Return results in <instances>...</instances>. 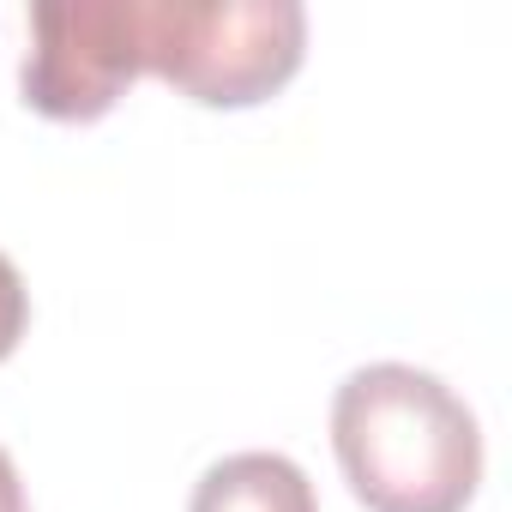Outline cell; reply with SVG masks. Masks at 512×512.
<instances>
[{
    "label": "cell",
    "mask_w": 512,
    "mask_h": 512,
    "mask_svg": "<svg viewBox=\"0 0 512 512\" xmlns=\"http://www.w3.org/2000/svg\"><path fill=\"white\" fill-rule=\"evenodd\" d=\"M25 326H31V290H25L19 266L7 260V253H0V362L19 350Z\"/></svg>",
    "instance_id": "cell-5"
},
{
    "label": "cell",
    "mask_w": 512,
    "mask_h": 512,
    "mask_svg": "<svg viewBox=\"0 0 512 512\" xmlns=\"http://www.w3.org/2000/svg\"><path fill=\"white\" fill-rule=\"evenodd\" d=\"M187 512H320V500H314V482L296 458L229 452L199 476Z\"/></svg>",
    "instance_id": "cell-4"
},
{
    "label": "cell",
    "mask_w": 512,
    "mask_h": 512,
    "mask_svg": "<svg viewBox=\"0 0 512 512\" xmlns=\"http://www.w3.org/2000/svg\"><path fill=\"white\" fill-rule=\"evenodd\" d=\"M0 512H31L25 506V488H19V470H13L7 452H0Z\"/></svg>",
    "instance_id": "cell-6"
},
{
    "label": "cell",
    "mask_w": 512,
    "mask_h": 512,
    "mask_svg": "<svg viewBox=\"0 0 512 512\" xmlns=\"http://www.w3.org/2000/svg\"><path fill=\"white\" fill-rule=\"evenodd\" d=\"M308 49L296 0H139V73L205 109H253L284 91Z\"/></svg>",
    "instance_id": "cell-2"
},
{
    "label": "cell",
    "mask_w": 512,
    "mask_h": 512,
    "mask_svg": "<svg viewBox=\"0 0 512 512\" xmlns=\"http://www.w3.org/2000/svg\"><path fill=\"white\" fill-rule=\"evenodd\" d=\"M332 446L368 512H464L482 482L470 404L410 362H374L338 386Z\"/></svg>",
    "instance_id": "cell-1"
},
{
    "label": "cell",
    "mask_w": 512,
    "mask_h": 512,
    "mask_svg": "<svg viewBox=\"0 0 512 512\" xmlns=\"http://www.w3.org/2000/svg\"><path fill=\"white\" fill-rule=\"evenodd\" d=\"M139 79V0H49L31 13L25 103L49 121H97Z\"/></svg>",
    "instance_id": "cell-3"
}]
</instances>
